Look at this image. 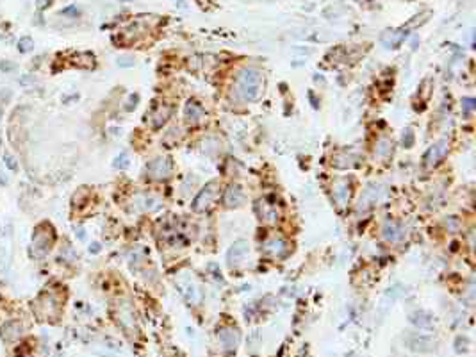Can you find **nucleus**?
<instances>
[{"label":"nucleus","instance_id":"obj_1","mask_svg":"<svg viewBox=\"0 0 476 357\" xmlns=\"http://www.w3.org/2000/svg\"><path fill=\"white\" fill-rule=\"evenodd\" d=\"M262 75L253 68H244L236 79V95L244 102H253L261 97Z\"/></svg>","mask_w":476,"mask_h":357},{"label":"nucleus","instance_id":"obj_2","mask_svg":"<svg viewBox=\"0 0 476 357\" xmlns=\"http://www.w3.org/2000/svg\"><path fill=\"white\" fill-rule=\"evenodd\" d=\"M54 245V229L49 223H43L36 229L33 236V250H38L36 255H45Z\"/></svg>","mask_w":476,"mask_h":357},{"label":"nucleus","instance_id":"obj_3","mask_svg":"<svg viewBox=\"0 0 476 357\" xmlns=\"http://www.w3.org/2000/svg\"><path fill=\"white\" fill-rule=\"evenodd\" d=\"M218 193H220V184H218V182H209V184L196 195L195 200H193V205H191L193 211L200 213V211L209 209V207L214 204L216 198H218Z\"/></svg>","mask_w":476,"mask_h":357},{"label":"nucleus","instance_id":"obj_4","mask_svg":"<svg viewBox=\"0 0 476 357\" xmlns=\"http://www.w3.org/2000/svg\"><path fill=\"white\" fill-rule=\"evenodd\" d=\"M34 311H36V314L41 320H50V321L56 320L57 314H59V307H57L56 298H54L52 295H49V293L41 295L40 298L34 302Z\"/></svg>","mask_w":476,"mask_h":357},{"label":"nucleus","instance_id":"obj_5","mask_svg":"<svg viewBox=\"0 0 476 357\" xmlns=\"http://www.w3.org/2000/svg\"><path fill=\"white\" fill-rule=\"evenodd\" d=\"M170 172H171V164H170V159H166V157H157V159L148 164V175H150L152 179H155V181L168 177Z\"/></svg>","mask_w":476,"mask_h":357},{"label":"nucleus","instance_id":"obj_6","mask_svg":"<svg viewBox=\"0 0 476 357\" xmlns=\"http://www.w3.org/2000/svg\"><path fill=\"white\" fill-rule=\"evenodd\" d=\"M446 154H448V143H446V141L435 143L426 152V156H424V166H428V168H430V166H435L439 161L444 159Z\"/></svg>","mask_w":476,"mask_h":357},{"label":"nucleus","instance_id":"obj_7","mask_svg":"<svg viewBox=\"0 0 476 357\" xmlns=\"http://www.w3.org/2000/svg\"><path fill=\"white\" fill-rule=\"evenodd\" d=\"M248 250L250 246L246 241H237L232 245V248H230V252H228L227 259H228V264L230 266H237V264H241L246 259V255H248Z\"/></svg>","mask_w":476,"mask_h":357},{"label":"nucleus","instance_id":"obj_8","mask_svg":"<svg viewBox=\"0 0 476 357\" xmlns=\"http://www.w3.org/2000/svg\"><path fill=\"white\" fill-rule=\"evenodd\" d=\"M382 236H383V239H385V241L399 243L403 238H405V229H403V225H399V223L387 222L385 225H383Z\"/></svg>","mask_w":476,"mask_h":357},{"label":"nucleus","instance_id":"obj_9","mask_svg":"<svg viewBox=\"0 0 476 357\" xmlns=\"http://www.w3.org/2000/svg\"><path fill=\"white\" fill-rule=\"evenodd\" d=\"M243 202H244L243 189H241L237 184L228 186L227 191H225V195H223V204L227 205V207H239Z\"/></svg>","mask_w":476,"mask_h":357},{"label":"nucleus","instance_id":"obj_10","mask_svg":"<svg viewBox=\"0 0 476 357\" xmlns=\"http://www.w3.org/2000/svg\"><path fill=\"white\" fill-rule=\"evenodd\" d=\"M170 116H171V107L168 106V104H159V106L154 107L150 113L152 127L157 129V127H161V125H164Z\"/></svg>","mask_w":476,"mask_h":357},{"label":"nucleus","instance_id":"obj_11","mask_svg":"<svg viewBox=\"0 0 476 357\" xmlns=\"http://www.w3.org/2000/svg\"><path fill=\"white\" fill-rule=\"evenodd\" d=\"M218 337H220V343L227 352L234 350L237 345H239V332L234 330V328H221L218 332Z\"/></svg>","mask_w":476,"mask_h":357},{"label":"nucleus","instance_id":"obj_12","mask_svg":"<svg viewBox=\"0 0 476 357\" xmlns=\"http://www.w3.org/2000/svg\"><path fill=\"white\" fill-rule=\"evenodd\" d=\"M285 250H287V245L282 238H273L264 243V252L268 255H273V257H282Z\"/></svg>","mask_w":476,"mask_h":357},{"label":"nucleus","instance_id":"obj_13","mask_svg":"<svg viewBox=\"0 0 476 357\" xmlns=\"http://www.w3.org/2000/svg\"><path fill=\"white\" fill-rule=\"evenodd\" d=\"M0 334L6 341H15L22 336V325L17 323V321H8V323L2 325Z\"/></svg>","mask_w":476,"mask_h":357},{"label":"nucleus","instance_id":"obj_14","mask_svg":"<svg viewBox=\"0 0 476 357\" xmlns=\"http://www.w3.org/2000/svg\"><path fill=\"white\" fill-rule=\"evenodd\" d=\"M408 346H410L414 352H430L431 346H433V341L426 336H414L408 341Z\"/></svg>","mask_w":476,"mask_h":357},{"label":"nucleus","instance_id":"obj_15","mask_svg":"<svg viewBox=\"0 0 476 357\" xmlns=\"http://www.w3.org/2000/svg\"><path fill=\"white\" fill-rule=\"evenodd\" d=\"M184 115H186V120L189 123H198L200 120L204 118V109H202V106L196 102H187Z\"/></svg>","mask_w":476,"mask_h":357},{"label":"nucleus","instance_id":"obj_16","mask_svg":"<svg viewBox=\"0 0 476 357\" xmlns=\"http://www.w3.org/2000/svg\"><path fill=\"white\" fill-rule=\"evenodd\" d=\"M403 34H405V31H387L385 34L382 36V43L385 47H389V49H394V47H398L399 43L403 41Z\"/></svg>","mask_w":476,"mask_h":357},{"label":"nucleus","instance_id":"obj_17","mask_svg":"<svg viewBox=\"0 0 476 357\" xmlns=\"http://www.w3.org/2000/svg\"><path fill=\"white\" fill-rule=\"evenodd\" d=\"M410 321L412 323L415 325V327H419V328H431V316L428 314V312H424V311H419V312H414L410 316Z\"/></svg>","mask_w":476,"mask_h":357},{"label":"nucleus","instance_id":"obj_18","mask_svg":"<svg viewBox=\"0 0 476 357\" xmlns=\"http://www.w3.org/2000/svg\"><path fill=\"white\" fill-rule=\"evenodd\" d=\"M378 193H376V186H369L367 191L364 193V198H360V209H367L374 200H376Z\"/></svg>","mask_w":476,"mask_h":357},{"label":"nucleus","instance_id":"obj_19","mask_svg":"<svg viewBox=\"0 0 476 357\" xmlns=\"http://www.w3.org/2000/svg\"><path fill=\"white\" fill-rule=\"evenodd\" d=\"M335 200H337V204H344L346 200H348V197H350V188H348V184L346 182H339L337 186H335Z\"/></svg>","mask_w":476,"mask_h":357},{"label":"nucleus","instance_id":"obj_20","mask_svg":"<svg viewBox=\"0 0 476 357\" xmlns=\"http://www.w3.org/2000/svg\"><path fill=\"white\" fill-rule=\"evenodd\" d=\"M33 49H34V41H33V38H29V36L20 38V41H18V50H20L22 54L31 52V50H33Z\"/></svg>","mask_w":476,"mask_h":357},{"label":"nucleus","instance_id":"obj_21","mask_svg":"<svg viewBox=\"0 0 476 357\" xmlns=\"http://www.w3.org/2000/svg\"><path fill=\"white\" fill-rule=\"evenodd\" d=\"M391 150H392V145L389 143V141L382 140V141L378 143V156H380V157L389 156V154H391Z\"/></svg>","mask_w":476,"mask_h":357},{"label":"nucleus","instance_id":"obj_22","mask_svg":"<svg viewBox=\"0 0 476 357\" xmlns=\"http://www.w3.org/2000/svg\"><path fill=\"white\" fill-rule=\"evenodd\" d=\"M4 164L8 166L9 170H13V172H17L18 170V163H17V159L11 156L9 152H4Z\"/></svg>","mask_w":476,"mask_h":357},{"label":"nucleus","instance_id":"obj_23","mask_svg":"<svg viewBox=\"0 0 476 357\" xmlns=\"http://www.w3.org/2000/svg\"><path fill=\"white\" fill-rule=\"evenodd\" d=\"M15 68H17V65H13L11 61H2V63H0V70H2V72H13Z\"/></svg>","mask_w":476,"mask_h":357},{"label":"nucleus","instance_id":"obj_24","mask_svg":"<svg viewBox=\"0 0 476 357\" xmlns=\"http://www.w3.org/2000/svg\"><path fill=\"white\" fill-rule=\"evenodd\" d=\"M403 143H405V147H412V143H414V136H412L410 129L407 131V141H403Z\"/></svg>","mask_w":476,"mask_h":357},{"label":"nucleus","instance_id":"obj_25","mask_svg":"<svg viewBox=\"0 0 476 357\" xmlns=\"http://www.w3.org/2000/svg\"><path fill=\"white\" fill-rule=\"evenodd\" d=\"M464 106H465V111H471L472 109V106H474V100H471V99H464Z\"/></svg>","mask_w":476,"mask_h":357},{"label":"nucleus","instance_id":"obj_26","mask_svg":"<svg viewBox=\"0 0 476 357\" xmlns=\"http://www.w3.org/2000/svg\"><path fill=\"white\" fill-rule=\"evenodd\" d=\"M20 84L22 86H31V84H34V81H33V77H22Z\"/></svg>","mask_w":476,"mask_h":357},{"label":"nucleus","instance_id":"obj_27","mask_svg":"<svg viewBox=\"0 0 476 357\" xmlns=\"http://www.w3.org/2000/svg\"><path fill=\"white\" fill-rule=\"evenodd\" d=\"M118 63L122 66H131V63H132V59L131 58H120L118 59Z\"/></svg>","mask_w":476,"mask_h":357},{"label":"nucleus","instance_id":"obj_28","mask_svg":"<svg viewBox=\"0 0 476 357\" xmlns=\"http://www.w3.org/2000/svg\"><path fill=\"white\" fill-rule=\"evenodd\" d=\"M0 93H2V99H4V102H8V100L11 99V95H9L11 91H9V90H2Z\"/></svg>","mask_w":476,"mask_h":357},{"label":"nucleus","instance_id":"obj_29","mask_svg":"<svg viewBox=\"0 0 476 357\" xmlns=\"http://www.w3.org/2000/svg\"><path fill=\"white\" fill-rule=\"evenodd\" d=\"M77 13L79 11L75 9V6H72V9H65V11H63V15H77Z\"/></svg>","mask_w":476,"mask_h":357},{"label":"nucleus","instance_id":"obj_30","mask_svg":"<svg viewBox=\"0 0 476 357\" xmlns=\"http://www.w3.org/2000/svg\"><path fill=\"white\" fill-rule=\"evenodd\" d=\"M49 4H50V0H38V6H40L41 9H45Z\"/></svg>","mask_w":476,"mask_h":357},{"label":"nucleus","instance_id":"obj_31","mask_svg":"<svg viewBox=\"0 0 476 357\" xmlns=\"http://www.w3.org/2000/svg\"><path fill=\"white\" fill-rule=\"evenodd\" d=\"M98 248H100V245H98V243H93V245H91V252H93V254H97Z\"/></svg>","mask_w":476,"mask_h":357},{"label":"nucleus","instance_id":"obj_32","mask_svg":"<svg viewBox=\"0 0 476 357\" xmlns=\"http://www.w3.org/2000/svg\"><path fill=\"white\" fill-rule=\"evenodd\" d=\"M0 118H2V109H0Z\"/></svg>","mask_w":476,"mask_h":357}]
</instances>
